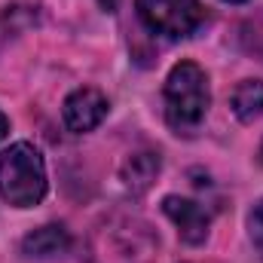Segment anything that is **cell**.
Returning a JSON list of instances; mask_svg holds the SVG:
<instances>
[{
  "mask_svg": "<svg viewBox=\"0 0 263 263\" xmlns=\"http://www.w3.org/2000/svg\"><path fill=\"white\" fill-rule=\"evenodd\" d=\"M49 190L43 153L31 141H15L0 153V196L12 208H34Z\"/></svg>",
  "mask_w": 263,
  "mask_h": 263,
  "instance_id": "obj_1",
  "label": "cell"
},
{
  "mask_svg": "<svg viewBox=\"0 0 263 263\" xmlns=\"http://www.w3.org/2000/svg\"><path fill=\"white\" fill-rule=\"evenodd\" d=\"M211 104L208 77L196 62H181L165 80V120L178 132H193L205 120Z\"/></svg>",
  "mask_w": 263,
  "mask_h": 263,
  "instance_id": "obj_2",
  "label": "cell"
},
{
  "mask_svg": "<svg viewBox=\"0 0 263 263\" xmlns=\"http://www.w3.org/2000/svg\"><path fill=\"white\" fill-rule=\"evenodd\" d=\"M135 3L141 22L165 40L190 37L205 22V9L199 0H135Z\"/></svg>",
  "mask_w": 263,
  "mask_h": 263,
  "instance_id": "obj_3",
  "label": "cell"
},
{
  "mask_svg": "<svg viewBox=\"0 0 263 263\" xmlns=\"http://www.w3.org/2000/svg\"><path fill=\"white\" fill-rule=\"evenodd\" d=\"M107 117V98L92 89V86H83V89H73L62 104V120L70 132L77 135H86V132L98 129Z\"/></svg>",
  "mask_w": 263,
  "mask_h": 263,
  "instance_id": "obj_4",
  "label": "cell"
},
{
  "mask_svg": "<svg viewBox=\"0 0 263 263\" xmlns=\"http://www.w3.org/2000/svg\"><path fill=\"white\" fill-rule=\"evenodd\" d=\"M162 211L178 227L181 242H187V245H202L205 242L208 227H211V217H208V211L199 202L184 199V196H165L162 199Z\"/></svg>",
  "mask_w": 263,
  "mask_h": 263,
  "instance_id": "obj_5",
  "label": "cell"
},
{
  "mask_svg": "<svg viewBox=\"0 0 263 263\" xmlns=\"http://www.w3.org/2000/svg\"><path fill=\"white\" fill-rule=\"evenodd\" d=\"M159 156L156 153H150V150H141V153H132L129 159H126V165H123V184H126V190H129L132 196H141V193H147L150 190V184L156 181V175H159Z\"/></svg>",
  "mask_w": 263,
  "mask_h": 263,
  "instance_id": "obj_6",
  "label": "cell"
},
{
  "mask_svg": "<svg viewBox=\"0 0 263 263\" xmlns=\"http://www.w3.org/2000/svg\"><path fill=\"white\" fill-rule=\"evenodd\" d=\"M67 248H70V236L59 223H46V227L34 230L22 242V251L28 257H55V254H65Z\"/></svg>",
  "mask_w": 263,
  "mask_h": 263,
  "instance_id": "obj_7",
  "label": "cell"
},
{
  "mask_svg": "<svg viewBox=\"0 0 263 263\" xmlns=\"http://www.w3.org/2000/svg\"><path fill=\"white\" fill-rule=\"evenodd\" d=\"M230 107H233V114H236L242 123L257 120L263 114V83L260 80H242V83L233 89Z\"/></svg>",
  "mask_w": 263,
  "mask_h": 263,
  "instance_id": "obj_8",
  "label": "cell"
},
{
  "mask_svg": "<svg viewBox=\"0 0 263 263\" xmlns=\"http://www.w3.org/2000/svg\"><path fill=\"white\" fill-rule=\"evenodd\" d=\"M248 236H251V245L257 248V254H260V260H263V199L248 214Z\"/></svg>",
  "mask_w": 263,
  "mask_h": 263,
  "instance_id": "obj_9",
  "label": "cell"
},
{
  "mask_svg": "<svg viewBox=\"0 0 263 263\" xmlns=\"http://www.w3.org/2000/svg\"><path fill=\"white\" fill-rule=\"evenodd\" d=\"M6 132H9V120H6V114L0 110V141L6 138Z\"/></svg>",
  "mask_w": 263,
  "mask_h": 263,
  "instance_id": "obj_10",
  "label": "cell"
},
{
  "mask_svg": "<svg viewBox=\"0 0 263 263\" xmlns=\"http://www.w3.org/2000/svg\"><path fill=\"white\" fill-rule=\"evenodd\" d=\"M101 3V9H107V12H117V6H120V0H98Z\"/></svg>",
  "mask_w": 263,
  "mask_h": 263,
  "instance_id": "obj_11",
  "label": "cell"
},
{
  "mask_svg": "<svg viewBox=\"0 0 263 263\" xmlns=\"http://www.w3.org/2000/svg\"><path fill=\"white\" fill-rule=\"evenodd\" d=\"M257 156H260V165H263V144H260V153H257Z\"/></svg>",
  "mask_w": 263,
  "mask_h": 263,
  "instance_id": "obj_12",
  "label": "cell"
},
{
  "mask_svg": "<svg viewBox=\"0 0 263 263\" xmlns=\"http://www.w3.org/2000/svg\"><path fill=\"white\" fill-rule=\"evenodd\" d=\"M227 3H245V0H227Z\"/></svg>",
  "mask_w": 263,
  "mask_h": 263,
  "instance_id": "obj_13",
  "label": "cell"
}]
</instances>
